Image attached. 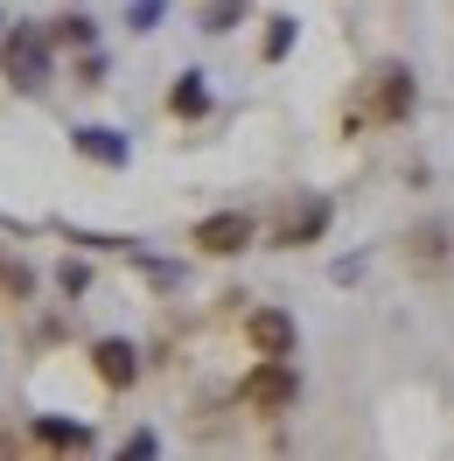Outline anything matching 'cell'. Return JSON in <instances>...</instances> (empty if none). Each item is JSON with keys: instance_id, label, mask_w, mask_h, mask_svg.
<instances>
[{"instance_id": "obj_7", "label": "cell", "mask_w": 454, "mask_h": 461, "mask_svg": "<svg viewBox=\"0 0 454 461\" xmlns=\"http://www.w3.org/2000/svg\"><path fill=\"white\" fill-rule=\"evenodd\" d=\"M168 113H175V119H203V113H210V91H203V77H196V70H182V77H175Z\"/></svg>"}, {"instance_id": "obj_8", "label": "cell", "mask_w": 454, "mask_h": 461, "mask_svg": "<svg viewBox=\"0 0 454 461\" xmlns=\"http://www.w3.org/2000/svg\"><path fill=\"white\" fill-rule=\"evenodd\" d=\"M322 224H329V203H308V210H294V217H286L280 245H286V252H294V245H314V238H322Z\"/></svg>"}, {"instance_id": "obj_2", "label": "cell", "mask_w": 454, "mask_h": 461, "mask_svg": "<svg viewBox=\"0 0 454 461\" xmlns=\"http://www.w3.org/2000/svg\"><path fill=\"white\" fill-rule=\"evenodd\" d=\"M252 238H259V224L245 210H217V217H203L189 230V245H196L203 259H238V252H252Z\"/></svg>"}, {"instance_id": "obj_4", "label": "cell", "mask_w": 454, "mask_h": 461, "mask_svg": "<svg viewBox=\"0 0 454 461\" xmlns=\"http://www.w3.org/2000/svg\"><path fill=\"white\" fill-rule=\"evenodd\" d=\"M91 371H98V384L126 392V384L141 377V349L126 343V336H105V343H91Z\"/></svg>"}, {"instance_id": "obj_12", "label": "cell", "mask_w": 454, "mask_h": 461, "mask_svg": "<svg viewBox=\"0 0 454 461\" xmlns=\"http://www.w3.org/2000/svg\"><path fill=\"white\" fill-rule=\"evenodd\" d=\"M286 42H294V22H286V14H280V22L266 29V57H286Z\"/></svg>"}, {"instance_id": "obj_10", "label": "cell", "mask_w": 454, "mask_h": 461, "mask_svg": "<svg viewBox=\"0 0 454 461\" xmlns=\"http://www.w3.org/2000/svg\"><path fill=\"white\" fill-rule=\"evenodd\" d=\"M77 147H85L91 161H126V147H119L105 126H85V133H77Z\"/></svg>"}, {"instance_id": "obj_5", "label": "cell", "mask_w": 454, "mask_h": 461, "mask_svg": "<svg viewBox=\"0 0 454 461\" xmlns=\"http://www.w3.org/2000/svg\"><path fill=\"white\" fill-rule=\"evenodd\" d=\"M42 70H50V42L29 35V29H14V35H7V77H14L22 91H35V85H42Z\"/></svg>"}, {"instance_id": "obj_9", "label": "cell", "mask_w": 454, "mask_h": 461, "mask_svg": "<svg viewBox=\"0 0 454 461\" xmlns=\"http://www.w3.org/2000/svg\"><path fill=\"white\" fill-rule=\"evenodd\" d=\"M35 440L42 447H91V433L77 420H35Z\"/></svg>"}, {"instance_id": "obj_13", "label": "cell", "mask_w": 454, "mask_h": 461, "mask_svg": "<svg viewBox=\"0 0 454 461\" xmlns=\"http://www.w3.org/2000/svg\"><path fill=\"white\" fill-rule=\"evenodd\" d=\"M154 14H161V0H133V29H154Z\"/></svg>"}, {"instance_id": "obj_3", "label": "cell", "mask_w": 454, "mask_h": 461, "mask_svg": "<svg viewBox=\"0 0 454 461\" xmlns=\"http://www.w3.org/2000/svg\"><path fill=\"white\" fill-rule=\"evenodd\" d=\"M245 343H252V357H294L301 329H294L286 308H252V315H245Z\"/></svg>"}, {"instance_id": "obj_11", "label": "cell", "mask_w": 454, "mask_h": 461, "mask_svg": "<svg viewBox=\"0 0 454 461\" xmlns=\"http://www.w3.org/2000/svg\"><path fill=\"white\" fill-rule=\"evenodd\" d=\"M238 14H245V7H238V0H217V7H210V22H203V29H217V35H224V29H238Z\"/></svg>"}, {"instance_id": "obj_6", "label": "cell", "mask_w": 454, "mask_h": 461, "mask_svg": "<svg viewBox=\"0 0 454 461\" xmlns=\"http://www.w3.org/2000/svg\"><path fill=\"white\" fill-rule=\"evenodd\" d=\"M370 113H377V119H392V126L413 113V77H405L398 63H385V70H377V98H370Z\"/></svg>"}, {"instance_id": "obj_1", "label": "cell", "mask_w": 454, "mask_h": 461, "mask_svg": "<svg viewBox=\"0 0 454 461\" xmlns=\"http://www.w3.org/2000/svg\"><path fill=\"white\" fill-rule=\"evenodd\" d=\"M294 399H301V371H294V357H259L252 371H245V384H238V405L259 412V420L294 412Z\"/></svg>"}]
</instances>
